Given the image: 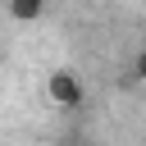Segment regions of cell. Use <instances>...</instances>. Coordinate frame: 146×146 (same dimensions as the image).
<instances>
[{"mask_svg": "<svg viewBox=\"0 0 146 146\" xmlns=\"http://www.w3.org/2000/svg\"><path fill=\"white\" fill-rule=\"evenodd\" d=\"M5 9H9V18H18V23H36V18L46 14V0H5Z\"/></svg>", "mask_w": 146, "mask_h": 146, "instance_id": "7a4b0ae2", "label": "cell"}, {"mask_svg": "<svg viewBox=\"0 0 146 146\" xmlns=\"http://www.w3.org/2000/svg\"><path fill=\"white\" fill-rule=\"evenodd\" d=\"M132 68H137V78H141V82H146V46H141V50H137V64H132Z\"/></svg>", "mask_w": 146, "mask_h": 146, "instance_id": "3957f363", "label": "cell"}, {"mask_svg": "<svg viewBox=\"0 0 146 146\" xmlns=\"http://www.w3.org/2000/svg\"><path fill=\"white\" fill-rule=\"evenodd\" d=\"M46 100L59 105V110H82L87 87H82V78H78L73 68H50V73H46Z\"/></svg>", "mask_w": 146, "mask_h": 146, "instance_id": "6da1fadb", "label": "cell"}]
</instances>
